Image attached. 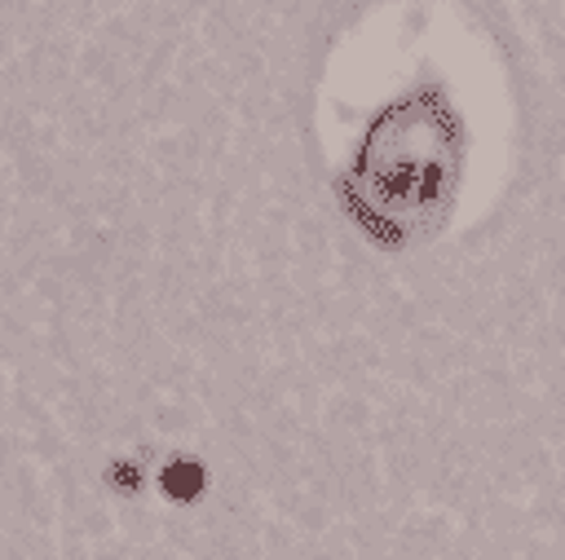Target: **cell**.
Here are the masks:
<instances>
[{
	"label": "cell",
	"mask_w": 565,
	"mask_h": 560,
	"mask_svg": "<svg viewBox=\"0 0 565 560\" xmlns=\"http://www.w3.org/2000/svg\"><path fill=\"white\" fill-rule=\"evenodd\" d=\"M164 490H168V499H195L199 490H203V468L199 464H173V468H164Z\"/></svg>",
	"instance_id": "6da1fadb"
},
{
	"label": "cell",
	"mask_w": 565,
	"mask_h": 560,
	"mask_svg": "<svg viewBox=\"0 0 565 560\" xmlns=\"http://www.w3.org/2000/svg\"><path fill=\"white\" fill-rule=\"evenodd\" d=\"M110 481L125 486V490H138V486H142V473H138L133 464H116V468H110Z\"/></svg>",
	"instance_id": "7a4b0ae2"
}]
</instances>
